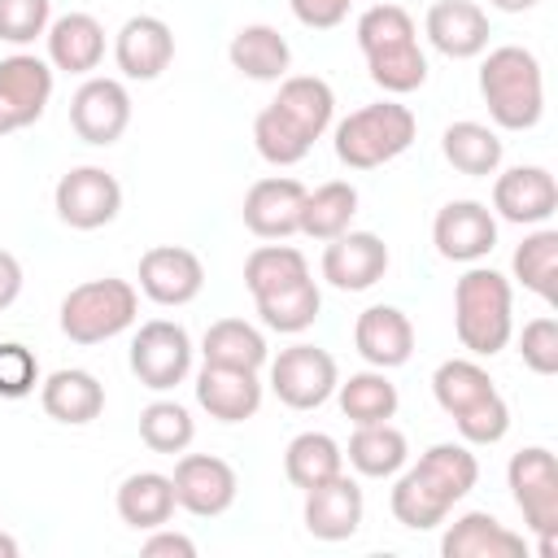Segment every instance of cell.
Instances as JSON below:
<instances>
[{"label": "cell", "instance_id": "obj_35", "mask_svg": "<svg viewBox=\"0 0 558 558\" xmlns=\"http://www.w3.org/2000/svg\"><path fill=\"white\" fill-rule=\"evenodd\" d=\"M357 214V187L344 183V179H331V183H318L314 192L305 187V205H301V235L327 244L336 240L340 231H349Z\"/></svg>", "mask_w": 558, "mask_h": 558}, {"label": "cell", "instance_id": "obj_30", "mask_svg": "<svg viewBox=\"0 0 558 558\" xmlns=\"http://www.w3.org/2000/svg\"><path fill=\"white\" fill-rule=\"evenodd\" d=\"M440 153H445V161H449L458 174L488 179V174H497V166H501V157H506V144H501V135H497L493 126L462 118V122H449V126H445Z\"/></svg>", "mask_w": 558, "mask_h": 558}, {"label": "cell", "instance_id": "obj_9", "mask_svg": "<svg viewBox=\"0 0 558 558\" xmlns=\"http://www.w3.org/2000/svg\"><path fill=\"white\" fill-rule=\"evenodd\" d=\"M340 384V366L318 344H288L279 357H270V392L288 410H318Z\"/></svg>", "mask_w": 558, "mask_h": 558}, {"label": "cell", "instance_id": "obj_14", "mask_svg": "<svg viewBox=\"0 0 558 558\" xmlns=\"http://www.w3.org/2000/svg\"><path fill=\"white\" fill-rule=\"evenodd\" d=\"M70 126L83 144H118L131 126V92L118 78H83V87L70 96Z\"/></svg>", "mask_w": 558, "mask_h": 558}, {"label": "cell", "instance_id": "obj_46", "mask_svg": "<svg viewBox=\"0 0 558 558\" xmlns=\"http://www.w3.org/2000/svg\"><path fill=\"white\" fill-rule=\"evenodd\" d=\"M140 549H144V558H196V541L183 532H166V523L153 527Z\"/></svg>", "mask_w": 558, "mask_h": 558}, {"label": "cell", "instance_id": "obj_31", "mask_svg": "<svg viewBox=\"0 0 558 558\" xmlns=\"http://www.w3.org/2000/svg\"><path fill=\"white\" fill-rule=\"evenodd\" d=\"M344 458H349V466H353L357 475H366V480H388V475H397V471L410 462V440H405V432L392 427V423H362V427H353Z\"/></svg>", "mask_w": 558, "mask_h": 558}, {"label": "cell", "instance_id": "obj_39", "mask_svg": "<svg viewBox=\"0 0 558 558\" xmlns=\"http://www.w3.org/2000/svg\"><path fill=\"white\" fill-rule=\"evenodd\" d=\"M310 275V262L301 248L292 244H257L248 257H244V288L253 296H266L275 288H288L296 279Z\"/></svg>", "mask_w": 558, "mask_h": 558}, {"label": "cell", "instance_id": "obj_40", "mask_svg": "<svg viewBox=\"0 0 558 558\" xmlns=\"http://www.w3.org/2000/svg\"><path fill=\"white\" fill-rule=\"evenodd\" d=\"M196 436V423H192V410L179 405V401H153L140 410V440L153 449V453H183Z\"/></svg>", "mask_w": 558, "mask_h": 558}, {"label": "cell", "instance_id": "obj_1", "mask_svg": "<svg viewBox=\"0 0 558 558\" xmlns=\"http://www.w3.org/2000/svg\"><path fill=\"white\" fill-rule=\"evenodd\" d=\"M475 480H480V462H475L471 445L440 440L410 471H401V480L388 497L392 519L410 532H432L475 488Z\"/></svg>", "mask_w": 558, "mask_h": 558}, {"label": "cell", "instance_id": "obj_42", "mask_svg": "<svg viewBox=\"0 0 558 558\" xmlns=\"http://www.w3.org/2000/svg\"><path fill=\"white\" fill-rule=\"evenodd\" d=\"M519 357L532 375H558V318L541 314L519 331Z\"/></svg>", "mask_w": 558, "mask_h": 558}, {"label": "cell", "instance_id": "obj_20", "mask_svg": "<svg viewBox=\"0 0 558 558\" xmlns=\"http://www.w3.org/2000/svg\"><path fill=\"white\" fill-rule=\"evenodd\" d=\"M113 61L126 78L153 83L174 61V31L153 13H135L122 22V31L113 39Z\"/></svg>", "mask_w": 558, "mask_h": 558}, {"label": "cell", "instance_id": "obj_36", "mask_svg": "<svg viewBox=\"0 0 558 558\" xmlns=\"http://www.w3.org/2000/svg\"><path fill=\"white\" fill-rule=\"evenodd\" d=\"M253 305H257V314H262V323H266L270 331H279V336H301L305 327H314V318H318V310H323V292H318V283L305 275V279H296V283H288V288H275V292H266V296H253Z\"/></svg>", "mask_w": 558, "mask_h": 558}, {"label": "cell", "instance_id": "obj_23", "mask_svg": "<svg viewBox=\"0 0 558 558\" xmlns=\"http://www.w3.org/2000/svg\"><path fill=\"white\" fill-rule=\"evenodd\" d=\"M353 344L357 353L375 366V371H392V366H405L410 353H414V323L405 310L397 305H371L357 314L353 323Z\"/></svg>", "mask_w": 558, "mask_h": 558}, {"label": "cell", "instance_id": "obj_26", "mask_svg": "<svg viewBox=\"0 0 558 558\" xmlns=\"http://www.w3.org/2000/svg\"><path fill=\"white\" fill-rule=\"evenodd\" d=\"M39 405L48 418L65 423V427H83L92 418H100L105 410V384L92 371L78 366H61L39 384Z\"/></svg>", "mask_w": 558, "mask_h": 558}, {"label": "cell", "instance_id": "obj_4", "mask_svg": "<svg viewBox=\"0 0 558 558\" xmlns=\"http://www.w3.org/2000/svg\"><path fill=\"white\" fill-rule=\"evenodd\" d=\"M453 331L466 353L493 357L514 336V288L493 266H471L453 283Z\"/></svg>", "mask_w": 558, "mask_h": 558}, {"label": "cell", "instance_id": "obj_43", "mask_svg": "<svg viewBox=\"0 0 558 558\" xmlns=\"http://www.w3.org/2000/svg\"><path fill=\"white\" fill-rule=\"evenodd\" d=\"M39 388V362L26 344L17 340H0V397L4 401H22Z\"/></svg>", "mask_w": 558, "mask_h": 558}, {"label": "cell", "instance_id": "obj_44", "mask_svg": "<svg viewBox=\"0 0 558 558\" xmlns=\"http://www.w3.org/2000/svg\"><path fill=\"white\" fill-rule=\"evenodd\" d=\"M48 17H52V0H0V39L22 48L48 31Z\"/></svg>", "mask_w": 558, "mask_h": 558}, {"label": "cell", "instance_id": "obj_2", "mask_svg": "<svg viewBox=\"0 0 558 558\" xmlns=\"http://www.w3.org/2000/svg\"><path fill=\"white\" fill-rule=\"evenodd\" d=\"M357 48L366 57L371 83L388 96H405L427 83V57L418 48L414 17L401 4H371L357 17Z\"/></svg>", "mask_w": 558, "mask_h": 558}, {"label": "cell", "instance_id": "obj_16", "mask_svg": "<svg viewBox=\"0 0 558 558\" xmlns=\"http://www.w3.org/2000/svg\"><path fill=\"white\" fill-rule=\"evenodd\" d=\"M301 205H305V183L292 174H270L244 192L240 218L257 240H288L301 231Z\"/></svg>", "mask_w": 558, "mask_h": 558}, {"label": "cell", "instance_id": "obj_27", "mask_svg": "<svg viewBox=\"0 0 558 558\" xmlns=\"http://www.w3.org/2000/svg\"><path fill=\"white\" fill-rule=\"evenodd\" d=\"M270 105H275L310 144L323 140V131H327L331 118H336V92H331V83L318 78V74H283V78H279V96H275Z\"/></svg>", "mask_w": 558, "mask_h": 558}, {"label": "cell", "instance_id": "obj_17", "mask_svg": "<svg viewBox=\"0 0 558 558\" xmlns=\"http://www.w3.org/2000/svg\"><path fill=\"white\" fill-rule=\"evenodd\" d=\"M388 275V244L375 231H340L323 248V279L340 292H366Z\"/></svg>", "mask_w": 558, "mask_h": 558}, {"label": "cell", "instance_id": "obj_3", "mask_svg": "<svg viewBox=\"0 0 558 558\" xmlns=\"http://www.w3.org/2000/svg\"><path fill=\"white\" fill-rule=\"evenodd\" d=\"M436 405L453 418L462 445H497L510 432V405L488 379V371L471 357H449L432 375Z\"/></svg>", "mask_w": 558, "mask_h": 558}, {"label": "cell", "instance_id": "obj_18", "mask_svg": "<svg viewBox=\"0 0 558 558\" xmlns=\"http://www.w3.org/2000/svg\"><path fill=\"white\" fill-rule=\"evenodd\" d=\"M493 209H497V218H506L514 227H541L558 209V183L545 166L501 170L493 183Z\"/></svg>", "mask_w": 558, "mask_h": 558}, {"label": "cell", "instance_id": "obj_49", "mask_svg": "<svg viewBox=\"0 0 558 558\" xmlns=\"http://www.w3.org/2000/svg\"><path fill=\"white\" fill-rule=\"evenodd\" d=\"M13 554H17V541H13V536H4V532H0V558H13Z\"/></svg>", "mask_w": 558, "mask_h": 558}, {"label": "cell", "instance_id": "obj_34", "mask_svg": "<svg viewBox=\"0 0 558 558\" xmlns=\"http://www.w3.org/2000/svg\"><path fill=\"white\" fill-rule=\"evenodd\" d=\"M344 471V449L327 432H301L283 449V475L292 488H318Z\"/></svg>", "mask_w": 558, "mask_h": 558}, {"label": "cell", "instance_id": "obj_22", "mask_svg": "<svg viewBox=\"0 0 558 558\" xmlns=\"http://www.w3.org/2000/svg\"><path fill=\"white\" fill-rule=\"evenodd\" d=\"M362 514H366L362 488L344 471L318 488H305V532L314 541H349L362 527Z\"/></svg>", "mask_w": 558, "mask_h": 558}, {"label": "cell", "instance_id": "obj_32", "mask_svg": "<svg viewBox=\"0 0 558 558\" xmlns=\"http://www.w3.org/2000/svg\"><path fill=\"white\" fill-rule=\"evenodd\" d=\"M174 514V484L161 471H135L118 484V519L135 532H153Z\"/></svg>", "mask_w": 558, "mask_h": 558}, {"label": "cell", "instance_id": "obj_24", "mask_svg": "<svg viewBox=\"0 0 558 558\" xmlns=\"http://www.w3.org/2000/svg\"><path fill=\"white\" fill-rule=\"evenodd\" d=\"M196 405L218 423H244L262 410V379H257V371L205 362L196 375Z\"/></svg>", "mask_w": 558, "mask_h": 558}, {"label": "cell", "instance_id": "obj_47", "mask_svg": "<svg viewBox=\"0 0 558 558\" xmlns=\"http://www.w3.org/2000/svg\"><path fill=\"white\" fill-rule=\"evenodd\" d=\"M17 296H22V262L9 248H0V310H9Z\"/></svg>", "mask_w": 558, "mask_h": 558}, {"label": "cell", "instance_id": "obj_15", "mask_svg": "<svg viewBox=\"0 0 558 558\" xmlns=\"http://www.w3.org/2000/svg\"><path fill=\"white\" fill-rule=\"evenodd\" d=\"M432 244L445 262H466L475 266L480 257L493 253L497 244V218L480 201H449L432 218Z\"/></svg>", "mask_w": 558, "mask_h": 558}, {"label": "cell", "instance_id": "obj_12", "mask_svg": "<svg viewBox=\"0 0 558 558\" xmlns=\"http://www.w3.org/2000/svg\"><path fill=\"white\" fill-rule=\"evenodd\" d=\"M174 506H183L187 514L196 519H218L235 506V493H240V480H235V466L218 453H183L174 462Z\"/></svg>", "mask_w": 558, "mask_h": 558}, {"label": "cell", "instance_id": "obj_48", "mask_svg": "<svg viewBox=\"0 0 558 558\" xmlns=\"http://www.w3.org/2000/svg\"><path fill=\"white\" fill-rule=\"evenodd\" d=\"M493 9H501V13H527V9H536L541 0H488Z\"/></svg>", "mask_w": 558, "mask_h": 558}, {"label": "cell", "instance_id": "obj_38", "mask_svg": "<svg viewBox=\"0 0 558 558\" xmlns=\"http://www.w3.org/2000/svg\"><path fill=\"white\" fill-rule=\"evenodd\" d=\"M510 270L541 301H558V231L541 227V231L523 235V244L510 257Z\"/></svg>", "mask_w": 558, "mask_h": 558}, {"label": "cell", "instance_id": "obj_5", "mask_svg": "<svg viewBox=\"0 0 558 558\" xmlns=\"http://www.w3.org/2000/svg\"><path fill=\"white\" fill-rule=\"evenodd\" d=\"M480 96L501 131H532L545 113V74L536 52L501 44L480 65Z\"/></svg>", "mask_w": 558, "mask_h": 558}, {"label": "cell", "instance_id": "obj_45", "mask_svg": "<svg viewBox=\"0 0 558 558\" xmlns=\"http://www.w3.org/2000/svg\"><path fill=\"white\" fill-rule=\"evenodd\" d=\"M288 4H292V17L301 26H310V31H331L353 9V0H288Z\"/></svg>", "mask_w": 558, "mask_h": 558}, {"label": "cell", "instance_id": "obj_25", "mask_svg": "<svg viewBox=\"0 0 558 558\" xmlns=\"http://www.w3.org/2000/svg\"><path fill=\"white\" fill-rule=\"evenodd\" d=\"M440 554L445 558H523L527 541L519 532H510L497 514L488 510H466L458 514L445 536H440Z\"/></svg>", "mask_w": 558, "mask_h": 558}, {"label": "cell", "instance_id": "obj_10", "mask_svg": "<svg viewBox=\"0 0 558 558\" xmlns=\"http://www.w3.org/2000/svg\"><path fill=\"white\" fill-rule=\"evenodd\" d=\"M52 205H57V218L74 231H96V227H109L122 209V183L105 170V166H74L57 179V192H52Z\"/></svg>", "mask_w": 558, "mask_h": 558}, {"label": "cell", "instance_id": "obj_13", "mask_svg": "<svg viewBox=\"0 0 558 558\" xmlns=\"http://www.w3.org/2000/svg\"><path fill=\"white\" fill-rule=\"evenodd\" d=\"M52 100V65L35 52H13L0 61V135H13L44 118Z\"/></svg>", "mask_w": 558, "mask_h": 558}, {"label": "cell", "instance_id": "obj_29", "mask_svg": "<svg viewBox=\"0 0 558 558\" xmlns=\"http://www.w3.org/2000/svg\"><path fill=\"white\" fill-rule=\"evenodd\" d=\"M227 57H231V65H235L244 78H253V83H279V78L288 74V65H292L288 39H283L275 26H266V22L240 26V31L231 35V44H227Z\"/></svg>", "mask_w": 558, "mask_h": 558}, {"label": "cell", "instance_id": "obj_33", "mask_svg": "<svg viewBox=\"0 0 558 558\" xmlns=\"http://www.w3.org/2000/svg\"><path fill=\"white\" fill-rule=\"evenodd\" d=\"M201 353L209 366H235V371H262L270 362L266 336L244 318H218L205 327Z\"/></svg>", "mask_w": 558, "mask_h": 558}, {"label": "cell", "instance_id": "obj_7", "mask_svg": "<svg viewBox=\"0 0 558 558\" xmlns=\"http://www.w3.org/2000/svg\"><path fill=\"white\" fill-rule=\"evenodd\" d=\"M140 314V292L126 279H87L65 292L61 301V331L74 344H100L122 336Z\"/></svg>", "mask_w": 558, "mask_h": 558}, {"label": "cell", "instance_id": "obj_41", "mask_svg": "<svg viewBox=\"0 0 558 558\" xmlns=\"http://www.w3.org/2000/svg\"><path fill=\"white\" fill-rule=\"evenodd\" d=\"M253 144H257L262 161H270V166H296V161H305L310 148H314L275 105H266V109L253 118Z\"/></svg>", "mask_w": 558, "mask_h": 558}, {"label": "cell", "instance_id": "obj_6", "mask_svg": "<svg viewBox=\"0 0 558 558\" xmlns=\"http://www.w3.org/2000/svg\"><path fill=\"white\" fill-rule=\"evenodd\" d=\"M414 131H418V122L405 105L375 100L336 122V157L349 170H375V166L397 161L414 144Z\"/></svg>", "mask_w": 558, "mask_h": 558}, {"label": "cell", "instance_id": "obj_11", "mask_svg": "<svg viewBox=\"0 0 558 558\" xmlns=\"http://www.w3.org/2000/svg\"><path fill=\"white\" fill-rule=\"evenodd\" d=\"M131 371H135V379L144 388L170 392L192 371V336L170 318L144 323L135 331V340H131Z\"/></svg>", "mask_w": 558, "mask_h": 558}, {"label": "cell", "instance_id": "obj_21", "mask_svg": "<svg viewBox=\"0 0 558 558\" xmlns=\"http://www.w3.org/2000/svg\"><path fill=\"white\" fill-rule=\"evenodd\" d=\"M423 31L432 39L436 52H445L449 61H466L480 57L488 48V13L475 0H436L423 17Z\"/></svg>", "mask_w": 558, "mask_h": 558}, {"label": "cell", "instance_id": "obj_28", "mask_svg": "<svg viewBox=\"0 0 558 558\" xmlns=\"http://www.w3.org/2000/svg\"><path fill=\"white\" fill-rule=\"evenodd\" d=\"M48 65L65 74H92L105 57V26L92 13H65L48 22Z\"/></svg>", "mask_w": 558, "mask_h": 558}, {"label": "cell", "instance_id": "obj_37", "mask_svg": "<svg viewBox=\"0 0 558 558\" xmlns=\"http://www.w3.org/2000/svg\"><path fill=\"white\" fill-rule=\"evenodd\" d=\"M336 397H340V410H344V418L353 427H362V423H388L397 414V405H401L397 384L384 371H357V375L340 379L336 384Z\"/></svg>", "mask_w": 558, "mask_h": 558}, {"label": "cell", "instance_id": "obj_8", "mask_svg": "<svg viewBox=\"0 0 558 558\" xmlns=\"http://www.w3.org/2000/svg\"><path fill=\"white\" fill-rule=\"evenodd\" d=\"M506 484H510V497H514L527 532L536 536V554L554 558V536H558V458L545 445H523L519 453H510Z\"/></svg>", "mask_w": 558, "mask_h": 558}, {"label": "cell", "instance_id": "obj_19", "mask_svg": "<svg viewBox=\"0 0 558 558\" xmlns=\"http://www.w3.org/2000/svg\"><path fill=\"white\" fill-rule=\"evenodd\" d=\"M205 288V266L183 244H157L140 257V292L157 305H187Z\"/></svg>", "mask_w": 558, "mask_h": 558}]
</instances>
